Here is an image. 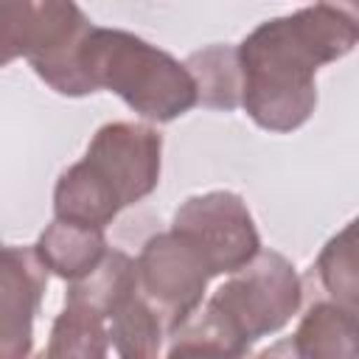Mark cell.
Returning <instances> with one entry per match:
<instances>
[{"label": "cell", "mask_w": 359, "mask_h": 359, "mask_svg": "<svg viewBox=\"0 0 359 359\" xmlns=\"http://www.w3.org/2000/svg\"><path fill=\"white\" fill-rule=\"evenodd\" d=\"M356 39L353 14L328 3L261 22L236 48L241 70L238 104L266 132L300 129L317 107V70L348 56Z\"/></svg>", "instance_id": "obj_1"}, {"label": "cell", "mask_w": 359, "mask_h": 359, "mask_svg": "<svg viewBox=\"0 0 359 359\" xmlns=\"http://www.w3.org/2000/svg\"><path fill=\"white\" fill-rule=\"evenodd\" d=\"M163 137L143 123H104L84 157L56 182L53 213L65 222L107 227L123 208L149 196L160 182Z\"/></svg>", "instance_id": "obj_2"}, {"label": "cell", "mask_w": 359, "mask_h": 359, "mask_svg": "<svg viewBox=\"0 0 359 359\" xmlns=\"http://www.w3.org/2000/svg\"><path fill=\"white\" fill-rule=\"evenodd\" d=\"M79 98L95 90L121 95L137 115L168 123L196 101V84L171 53L118 28L90 25L76 48Z\"/></svg>", "instance_id": "obj_3"}, {"label": "cell", "mask_w": 359, "mask_h": 359, "mask_svg": "<svg viewBox=\"0 0 359 359\" xmlns=\"http://www.w3.org/2000/svg\"><path fill=\"white\" fill-rule=\"evenodd\" d=\"M303 300V283L294 266L275 250L258 255L233 272L199 309L224 337L230 356H241L252 342L280 331Z\"/></svg>", "instance_id": "obj_4"}, {"label": "cell", "mask_w": 359, "mask_h": 359, "mask_svg": "<svg viewBox=\"0 0 359 359\" xmlns=\"http://www.w3.org/2000/svg\"><path fill=\"white\" fill-rule=\"evenodd\" d=\"M87 28L76 0H0V67L28 59L50 90L79 98L73 59Z\"/></svg>", "instance_id": "obj_5"}, {"label": "cell", "mask_w": 359, "mask_h": 359, "mask_svg": "<svg viewBox=\"0 0 359 359\" xmlns=\"http://www.w3.org/2000/svg\"><path fill=\"white\" fill-rule=\"evenodd\" d=\"M171 230H177L202 255L213 278L233 275L236 269L247 266L261 250L255 222L244 199L233 191H208L188 196L174 213Z\"/></svg>", "instance_id": "obj_6"}, {"label": "cell", "mask_w": 359, "mask_h": 359, "mask_svg": "<svg viewBox=\"0 0 359 359\" xmlns=\"http://www.w3.org/2000/svg\"><path fill=\"white\" fill-rule=\"evenodd\" d=\"M135 272L137 289L163 320L165 334L202 306L208 280L213 278L202 255L177 230L151 236L135 261Z\"/></svg>", "instance_id": "obj_7"}, {"label": "cell", "mask_w": 359, "mask_h": 359, "mask_svg": "<svg viewBox=\"0 0 359 359\" xmlns=\"http://www.w3.org/2000/svg\"><path fill=\"white\" fill-rule=\"evenodd\" d=\"M45 294V266L34 250L0 241V359L28 356Z\"/></svg>", "instance_id": "obj_8"}, {"label": "cell", "mask_w": 359, "mask_h": 359, "mask_svg": "<svg viewBox=\"0 0 359 359\" xmlns=\"http://www.w3.org/2000/svg\"><path fill=\"white\" fill-rule=\"evenodd\" d=\"M34 255L45 266V272H53L65 280H76L98 266V261L107 255V238L104 227H90L79 222L53 219L36 238Z\"/></svg>", "instance_id": "obj_9"}, {"label": "cell", "mask_w": 359, "mask_h": 359, "mask_svg": "<svg viewBox=\"0 0 359 359\" xmlns=\"http://www.w3.org/2000/svg\"><path fill=\"white\" fill-rule=\"evenodd\" d=\"M294 353L306 359L356 356V309L342 303H317L294 331Z\"/></svg>", "instance_id": "obj_10"}, {"label": "cell", "mask_w": 359, "mask_h": 359, "mask_svg": "<svg viewBox=\"0 0 359 359\" xmlns=\"http://www.w3.org/2000/svg\"><path fill=\"white\" fill-rule=\"evenodd\" d=\"M132 292H137L135 261L121 250H107V255L98 261L95 269L70 280L65 300L84 303L107 320Z\"/></svg>", "instance_id": "obj_11"}, {"label": "cell", "mask_w": 359, "mask_h": 359, "mask_svg": "<svg viewBox=\"0 0 359 359\" xmlns=\"http://www.w3.org/2000/svg\"><path fill=\"white\" fill-rule=\"evenodd\" d=\"M185 67L196 84V101L213 109H236L241 101L238 53L230 45H208L185 59Z\"/></svg>", "instance_id": "obj_12"}, {"label": "cell", "mask_w": 359, "mask_h": 359, "mask_svg": "<svg viewBox=\"0 0 359 359\" xmlns=\"http://www.w3.org/2000/svg\"><path fill=\"white\" fill-rule=\"evenodd\" d=\"M109 345L126 356V359H149L160 353L163 345V320L149 306V300L137 292H132L109 317H107Z\"/></svg>", "instance_id": "obj_13"}, {"label": "cell", "mask_w": 359, "mask_h": 359, "mask_svg": "<svg viewBox=\"0 0 359 359\" xmlns=\"http://www.w3.org/2000/svg\"><path fill=\"white\" fill-rule=\"evenodd\" d=\"M107 351H109L107 320L84 303L65 300L62 314L53 320L45 356L48 359H59V356L101 359V356H107Z\"/></svg>", "instance_id": "obj_14"}, {"label": "cell", "mask_w": 359, "mask_h": 359, "mask_svg": "<svg viewBox=\"0 0 359 359\" xmlns=\"http://www.w3.org/2000/svg\"><path fill=\"white\" fill-rule=\"evenodd\" d=\"M317 272L328 294L337 303L356 309V222H348L342 233H337L317 258Z\"/></svg>", "instance_id": "obj_15"}]
</instances>
